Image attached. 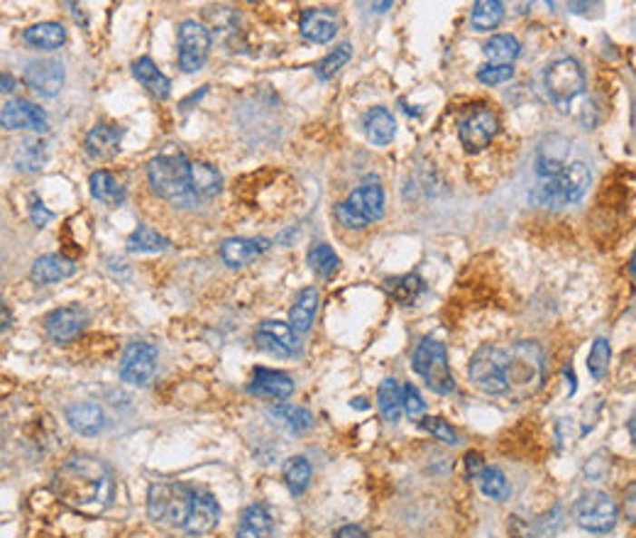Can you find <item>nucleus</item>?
I'll use <instances>...</instances> for the list:
<instances>
[{"label":"nucleus","mask_w":636,"mask_h":538,"mask_svg":"<svg viewBox=\"0 0 636 538\" xmlns=\"http://www.w3.org/2000/svg\"><path fill=\"white\" fill-rule=\"evenodd\" d=\"M73 272H76L73 259H66L62 255H42V258L34 259L30 277L37 284H57L62 279H69Z\"/></svg>","instance_id":"a878e982"},{"label":"nucleus","mask_w":636,"mask_h":538,"mask_svg":"<svg viewBox=\"0 0 636 538\" xmlns=\"http://www.w3.org/2000/svg\"><path fill=\"white\" fill-rule=\"evenodd\" d=\"M238 538H274V522L265 506L252 504L242 512Z\"/></svg>","instance_id":"c85d7f7f"},{"label":"nucleus","mask_w":636,"mask_h":538,"mask_svg":"<svg viewBox=\"0 0 636 538\" xmlns=\"http://www.w3.org/2000/svg\"><path fill=\"white\" fill-rule=\"evenodd\" d=\"M255 343L259 350H265L277 357H291L298 353V337L289 328V323L262 321L255 330Z\"/></svg>","instance_id":"f3484780"},{"label":"nucleus","mask_w":636,"mask_h":538,"mask_svg":"<svg viewBox=\"0 0 636 538\" xmlns=\"http://www.w3.org/2000/svg\"><path fill=\"white\" fill-rule=\"evenodd\" d=\"M519 54H522V44L512 34H494L484 44V56L494 66H512Z\"/></svg>","instance_id":"72a5a7b5"},{"label":"nucleus","mask_w":636,"mask_h":538,"mask_svg":"<svg viewBox=\"0 0 636 538\" xmlns=\"http://www.w3.org/2000/svg\"><path fill=\"white\" fill-rule=\"evenodd\" d=\"M502 20H504V5L497 0H477L473 5V13H470V23L480 33L494 30Z\"/></svg>","instance_id":"c9c22d12"},{"label":"nucleus","mask_w":636,"mask_h":538,"mask_svg":"<svg viewBox=\"0 0 636 538\" xmlns=\"http://www.w3.org/2000/svg\"><path fill=\"white\" fill-rule=\"evenodd\" d=\"M465 467H467V474L470 477H480V473L484 470V463H483V458L477 455V453H467L465 455Z\"/></svg>","instance_id":"8fccbe9b"},{"label":"nucleus","mask_w":636,"mask_h":538,"mask_svg":"<svg viewBox=\"0 0 636 538\" xmlns=\"http://www.w3.org/2000/svg\"><path fill=\"white\" fill-rule=\"evenodd\" d=\"M30 218H33V223L37 225V228H44V225H47L52 218H54V213L44 209V203L37 201V199H33V206H30Z\"/></svg>","instance_id":"09e8293b"},{"label":"nucleus","mask_w":636,"mask_h":538,"mask_svg":"<svg viewBox=\"0 0 636 538\" xmlns=\"http://www.w3.org/2000/svg\"><path fill=\"white\" fill-rule=\"evenodd\" d=\"M338 255H336L333 248L326 245V242H318V245H314V248L308 249V267H311L318 277H330V274L338 269Z\"/></svg>","instance_id":"37998d69"},{"label":"nucleus","mask_w":636,"mask_h":538,"mask_svg":"<svg viewBox=\"0 0 636 538\" xmlns=\"http://www.w3.org/2000/svg\"><path fill=\"white\" fill-rule=\"evenodd\" d=\"M546 91L553 98V103L561 105V111H568V105L585 91V73L575 59H558L546 69Z\"/></svg>","instance_id":"1a4fd4ad"},{"label":"nucleus","mask_w":636,"mask_h":538,"mask_svg":"<svg viewBox=\"0 0 636 538\" xmlns=\"http://www.w3.org/2000/svg\"><path fill=\"white\" fill-rule=\"evenodd\" d=\"M130 252H164L170 249V240L152 230L150 225H137L128 240Z\"/></svg>","instance_id":"4c0bfd02"},{"label":"nucleus","mask_w":636,"mask_h":538,"mask_svg":"<svg viewBox=\"0 0 636 538\" xmlns=\"http://www.w3.org/2000/svg\"><path fill=\"white\" fill-rule=\"evenodd\" d=\"M298 30H301V37L311 44H326L336 37L338 33V17H336V10L330 8H308L304 10L301 15V23H298Z\"/></svg>","instance_id":"a211bd4d"},{"label":"nucleus","mask_w":636,"mask_h":538,"mask_svg":"<svg viewBox=\"0 0 636 538\" xmlns=\"http://www.w3.org/2000/svg\"><path fill=\"white\" fill-rule=\"evenodd\" d=\"M24 83L42 98H54L64 86V66L57 59H33L24 66Z\"/></svg>","instance_id":"dca6fc26"},{"label":"nucleus","mask_w":636,"mask_h":538,"mask_svg":"<svg viewBox=\"0 0 636 538\" xmlns=\"http://www.w3.org/2000/svg\"><path fill=\"white\" fill-rule=\"evenodd\" d=\"M272 242L267 238H228L220 245V258L228 267H245L265 255Z\"/></svg>","instance_id":"412c9836"},{"label":"nucleus","mask_w":636,"mask_h":538,"mask_svg":"<svg viewBox=\"0 0 636 538\" xmlns=\"http://www.w3.org/2000/svg\"><path fill=\"white\" fill-rule=\"evenodd\" d=\"M424 409H426V404H424V399H421L419 389L414 385H406L402 389V411H406L411 418L414 416H421L424 414Z\"/></svg>","instance_id":"de8ad7c7"},{"label":"nucleus","mask_w":636,"mask_h":538,"mask_svg":"<svg viewBox=\"0 0 636 538\" xmlns=\"http://www.w3.org/2000/svg\"><path fill=\"white\" fill-rule=\"evenodd\" d=\"M122 128L111 125V122H98L96 128L91 130L86 137V154L91 160H113L115 154L121 152L122 142Z\"/></svg>","instance_id":"4be33fe9"},{"label":"nucleus","mask_w":636,"mask_h":538,"mask_svg":"<svg viewBox=\"0 0 636 538\" xmlns=\"http://www.w3.org/2000/svg\"><path fill=\"white\" fill-rule=\"evenodd\" d=\"M470 382L492 396L507 394V379H504V347H480L470 360Z\"/></svg>","instance_id":"6e6552de"},{"label":"nucleus","mask_w":636,"mask_h":538,"mask_svg":"<svg viewBox=\"0 0 636 538\" xmlns=\"http://www.w3.org/2000/svg\"><path fill=\"white\" fill-rule=\"evenodd\" d=\"M610 360H612V347L607 337H597L588 355V370L595 379H602L610 370Z\"/></svg>","instance_id":"c03bdc74"},{"label":"nucleus","mask_w":636,"mask_h":538,"mask_svg":"<svg viewBox=\"0 0 636 538\" xmlns=\"http://www.w3.org/2000/svg\"><path fill=\"white\" fill-rule=\"evenodd\" d=\"M250 394L255 396H262V399H272V402H282V399H289L294 394V382L287 372L279 370H267V367H255L250 382Z\"/></svg>","instance_id":"aec40b11"},{"label":"nucleus","mask_w":636,"mask_h":538,"mask_svg":"<svg viewBox=\"0 0 636 538\" xmlns=\"http://www.w3.org/2000/svg\"><path fill=\"white\" fill-rule=\"evenodd\" d=\"M316 311H318V291L314 287H307V289L298 291L297 301L291 306L289 311V328L297 333V336H304L311 330L316 318Z\"/></svg>","instance_id":"bb28decb"},{"label":"nucleus","mask_w":636,"mask_h":538,"mask_svg":"<svg viewBox=\"0 0 636 538\" xmlns=\"http://www.w3.org/2000/svg\"><path fill=\"white\" fill-rule=\"evenodd\" d=\"M414 372L426 379L428 389L435 394H451L455 389V379L448 367V353L444 343L426 337L414 353Z\"/></svg>","instance_id":"0eeeda50"},{"label":"nucleus","mask_w":636,"mask_h":538,"mask_svg":"<svg viewBox=\"0 0 636 538\" xmlns=\"http://www.w3.org/2000/svg\"><path fill=\"white\" fill-rule=\"evenodd\" d=\"M370 8H375L377 13H382V10L392 8V3H389V0H386V3H375V5H370Z\"/></svg>","instance_id":"5fc2aeb1"},{"label":"nucleus","mask_w":636,"mask_h":538,"mask_svg":"<svg viewBox=\"0 0 636 538\" xmlns=\"http://www.w3.org/2000/svg\"><path fill=\"white\" fill-rule=\"evenodd\" d=\"M477 480H480V490H483L484 497L494 499V502H504L509 497V492H512L507 474L502 473L500 467L484 465V470L480 473Z\"/></svg>","instance_id":"ea45409f"},{"label":"nucleus","mask_w":636,"mask_h":538,"mask_svg":"<svg viewBox=\"0 0 636 538\" xmlns=\"http://www.w3.org/2000/svg\"><path fill=\"white\" fill-rule=\"evenodd\" d=\"M47 161V145L42 140H24L15 152V164L23 171H40Z\"/></svg>","instance_id":"a19ab883"},{"label":"nucleus","mask_w":636,"mask_h":538,"mask_svg":"<svg viewBox=\"0 0 636 538\" xmlns=\"http://www.w3.org/2000/svg\"><path fill=\"white\" fill-rule=\"evenodd\" d=\"M210 54V33L196 20L179 24V66L186 73H196Z\"/></svg>","instance_id":"9b49d317"},{"label":"nucleus","mask_w":636,"mask_h":538,"mask_svg":"<svg viewBox=\"0 0 636 538\" xmlns=\"http://www.w3.org/2000/svg\"><path fill=\"white\" fill-rule=\"evenodd\" d=\"M54 497L73 512L96 516L113 502V474L93 455H73L64 460L52 477Z\"/></svg>","instance_id":"f257e3e1"},{"label":"nucleus","mask_w":636,"mask_h":538,"mask_svg":"<svg viewBox=\"0 0 636 538\" xmlns=\"http://www.w3.org/2000/svg\"><path fill=\"white\" fill-rule=\"evenodd\" d=\"M86 323H89V314L79 304L62 306V308H54L44 316V330H47L49 340L59 343V346L72 343L73 337L86 328Z\"/></svg>","instance_id":"4468645a"},{"label":"nucleus","mask_w":636,"mask_h":538,"mask_svg":"<svg viewBox=\"0 0 636 538\" xmlns=\"http://www.w3.org/2000/svg\"><path fill=\"white\" fill-rule=\"evenodd\" d=\"M575 516H578V523L582 529L592 531V533H607L617 526L620 512L607 492H588L575 506Z\"/></svg>","instance_id":"9d476101"},{"label":"nucleus","mask_w":636,"mask_h":538,"mask_svg":"<svg viewBox=\"0 0 636 538\" xmlns=\"http://www.w3.org/2000/svg\"><path fill=\"white\" fill-rule=\"evenodd\" d=\"M421 428L424 431H428L431 435H435L438 441H444L445 445H458V434L453 431V426L448 424V421H444V418H438V416H428V418H424L421 421Z\"/></svg>","instance_id":"a18cd8bd"},{"label":"nucleus","mask_w":636,"mask_h":538,"mask_svg":"<svg viewBox=\"0 0 636 538\" xmlns=\"http://www.w3.org/2000/svg\"><path fill=\"white\" fill-rule=\"evenodd\" d=\"M132 76H135V79L140 81V83H142V86H145L154 98H160V101L170 98L171 81L167 79L160 69H157V64H154L150 56L137 59L135 64H132Z\"/></svg>","instance_id":"cd10ccee"},{"label":"nucleus","mask_w":636,"mask_h":538,"mask_svg":"<svg viewBox=\"0 0 636 538\" xmlns=\"http://www.w3.org/2000/svg\"><path fill=\"white\" fill-rule=\"evenodd\" d=\"M89 186L93 199L105 203V206H111V209H113V206H121V203L125 201V189H122V184L111 171H105V169H98V171L91 174Z\"/></svg>","instance_id":"7c9ffc66"},{"label":"nucleus","mask_w":636,"mask_h":538,"mask_svg":"<svg viewBox=\"0 0 636 538\" xmlns=\"http://www.w3.org/2000/svg\"><path fill=\"white\" fill-rule=\"evenodd\" d=\"M385 216V193L379 186H363L347 196L346 201L338 203L336 218L340 225L350 230H363L370 223Z\"/></svg>","instance_id":"423d86ee"},{"label":"nucleus","mask_w":636,"mask_h":538,"mask_svg":"<svg viewBox=\"0 0 636 538\" xmlns=\"http://www.w3.org/2000/svg\"><path fill=\"white\" fill-rule=\"evenodd\" d=\"M69 426L81 435H98L105 426V414L96 402H79L66 409Z\"/></svg>","instance_id":"b1692460"},{"label":"nucleus","mask_w":636,"mask_h":538,"mask_svg":"<svg viewBox=\"0 0 636 538\" xmlns=\"http://www.w3.org/2000/svg\"><path fill=\"white\" fill-rule=\"evenodd\" d=\"M193 494L196 490L181 483H170V480L154 483L147 492V514L157 523L184 529L186 516L191 512Z\"/></svg>","instance_id":"20e7f679"},{"label":"nucleus","mask_w":636,"mask_h":538,"mask_svg":"<svg viewBox=\"0 0 636 538\" xmlns=\"http://www.w3.org/2000/svg\"><path fill=\"white\" fill-rule=\"evenodd\" d=\"M157 347L145 340L130 343L122 353L121 377L132 386H147L157 375Z\"/></svg>","instance_id":"f8f14e48"},{"label":"nucleus","mask_w":636,"mask_h":538,"mask_svg":"<svg viewBox=\"0 0 636 538\" xmlns=\"http://www.w3.org/2000/svg\"><path fill=\"white\" fill-rule=\"evenodd\" d=\"M500 130V121L490 108H475L473 112H467L465 118L460 121V142L467 152H480L484 147H490V142Z\"/></svg>","instance_id":"ddd939ff"},{"label":"nucleus","mask_w":636,"mask_h":538,"mask_svg":"<svg viewBox=\"0 0 636 538\" xmlns=\"http://www.w3.org/2000/svg\"><path fill=\"white\" fill-rule=\"evenodd\" d=\"M568 154H571V142L563 137H551L546 145L539 150L536 157V174L541 179H553L561 174V169L568 164Z\"/></svg>","instance_id":"393cba45"},{"label":"nucleus","mask_w":636,"mask_h":538,"mask_svg":"<svg viewBox=\"0 0 636 538\" xmlns=\"http://www.w3.org/2000/svg\"><path fill=\"white\" fill-rule=\"evenodd\" d=\"M17 89V81L10 73L0 72V93H13Z\"/></svg>","instance_id":"864d4df0"},{"label":"nucleus","mask_w":636,"mask_h":538,"mask_svg":"<svg viewBox=\"0 0 636 538\" xmlns=\"http://www.w3.org/2000/svg\"><path fill=\"white\" fill-rule=\"evenodd\" d=\"M504 379L507 394L512 402H523L539 392L546 379V355L541 346L519 340L514 346L504 347Z\"/></svg>","instance_id":"f03ea898"},{"label":"nucleus","mask_w":636,"mask_h":538,"mask_svg":"<svg viewBox=\"0 0 636 538\" xmlns=\"http://www.w3.org/2000/svg\"><path fill=\"white\" fill-rule=\"evenodd\" d=\"M220 171L206 161H189V196L191 201H209L220 191Z\"/></svg>","instance_id":"5701e85b"},{"label":"nucleus","mask_w":636,"mask_h":538,"mask_svg":"<svg viewBox=\"0 0 636 538\" xmlns=\"http://www.w3.org/2000/svg\"><path fill=\"white\" fill-rule=\"evenodd\" d=\"M512 76H514V66L487 64L477 72V81H480V83H487V86H500V83H507Z\"/></svg>","instance_id":"49530a36"},{"label":"nucleus","mask_w":636,"mask_h":538,"mask_svg":"<svg viewBox=\"0 0 636 538\" xmlns=\"http://www.w3.org/2000/svg\"><path fill=\"white\" fill-rule=\"evenodd\" d=\"M23 40L27 42L30 47L59 49L66 42V30L64 24L59 23H40L27 27L23 33Z\"/></svg>","instance_id":"473e14b6"},{"label":"nucleus","mask_w":636,"mask_h":538,"mask_svg":"<svg viewBox=\"0 0 636 538\" xmlns=\"http://www.w3.org/2000/svg\"><path fill=\"white\" fill-rule=\"evenodd\" d=\"M13 326V311L10 306L0 298V330H8Z\"/></svg>","instance_id":"603ef678"},{"label":"nucleus","mask_w":636,"mask_h":538,"mask_svg":"<svg viewBox=\"0 0 636 538\" xmlns=\"http://www.w3.org/2000/svg\"><path fill=\"white\" fill-rule=\"evenodd\" d=\"M365 132L370 137V142L385 147L395 140L396 122L395 115L386 111V108H372L367 115H365Z\"/></svg>","instance_id":"2f4dec72"},{"label":"nucleus","mask_w":636,"mask_h":538,"mask_svg":"<svg viewBox=\"0 0 636 538\" xmlns=\"http://www.w3.org/2000/svg\"><path fill=\"white\" fill-rule=\"evenodd\" d=\"M379 414L386 424H396L402 418V386L396 379H385L377 392Z\"/></svg>","instance_id":"f704fd0d"},{"label":"nucleus","mask_w":636,"mask_h":538,"mask_svg":"<svg viewBox=\"0 0 636 538\" xmlns=\"http://www.w3.org/2000/svg\"><path fill=\"white\" fill-rule=\"evenodd\" d=\"M592 181V171L585 161H571L561 169V174L553 179H541V184L533 189L532 199L541 206H571L578 203Z\"/></svg>","instance_id":"7ed1b4c3"},{"label":"nucleus","mask_w":636,"mask_h":538,"mask_svg":"<svg viewBox=\"0 0 636 538\" xmlns=\"http://www.w3.org/2000/svg\"><path fill=\"white\" fill-rule=\"evenodd\" d=\"M350 56H353V47H350L347 42H343V44H338V47L333 49L326 59H321V62L316 64V76L321 81L333 79V76L350 62Z\"/></svg>","instance_id":"79ce46f5"},{"label":"nucleus","mask_w":636,"mask_h":538,"mask_svg":"<svg viewBox=\"0 0 636 538\" xmlns=\"http://www.w3.org/2000/svg\"><path fill=\"white\" fill-rule=\"evenodd\" d=\"M336 538H367V533H365V531L360 529V526H353V523H347V526L338 529Z\"/></svg>","instance_id":"3c124183"},{"label":"nucleus","mask_w":636,"mask_h":538,"mask_svg":"<svg viewBox=\"0 0 636 538\" xmlns=\"http://www.w3.org/2000/svg\"><path fill=\"white\" fill-rule=\"evenodd\" d=\"M0 128L5 130H33L44 135L49 130L47 112L42 111L40 105H34L33 101L24 98H13L3 105L0 111Z\"/></svg>","instance_id":"2eb2a0df"},{"label":"nucleus","mask_w":636,"mask_h":538,"mask_svg":"<svg viewBox=\"0 0 636 538\" xmlns=\"http://www.w3.org/2000/svg\"><path fill=\"white\" fill-rule=\"evenodd\" d=\"M269 418H274L279 426H284L291 434H304L308 428H314V414L304 406L294 404H277L272 409H267Z\"/></svg>","instance_id":"c756f323"},{"label":"nucleus","mask_w":636,"mask_h":538,"mask_svg":"<svg viewBox=\"0 0 636 538\" xmlns=\"http://www.w3.org/2000/svg\"><path fill=\"white\" fill-rule=\"evenodd\" d=\"M424 279L419 274H404V277H395V279L386 281V291L404 306H411L416 298L424 294Z\"/></svg>","instance_id":"e433bc0d"},{"label":"nucleus","mask_w":636,"mask_h":538,"mask_svg":"<svg viewBox=\"0 0 636 538\" xmlns=\"http://www.w3.org/2000/svg\"><path fill=\"white\" fill-rule=\"evenodd\" d=\"M218 519H220V506H218L216 497L209 492H196L191 512L186 516L184 531L189 536H203V533H210L216 529Z\"/></svg>","instance_id":"6ab92c4d"},{"label":"nucleus","mask_w":636,"mask_h":538,"mask_svg":"<svg viewBox=\"0 0 636 538\" xmlns=\"http://www.w3.org/2000/svg\"><path fill=\"white\" fill-rule=\"evenodd\" d=\"M284 483H287L291 494H297V497L304 494L308 483H311V465H308V460L301 458V455L287 460L284 463Z\"/></svg>","instance_id":"58836bf2"},{"label":"nucleus","mask_w":636,"mask_h":538,"mask_svg":"<svg viewBox=\"0 0 636 538\" xmlns=\"http://www.w3.org/2000/svg\"><path fill=\"white\" fill-rule=\"evenodd\" d=\"M152 191L164 201L189 203V160L181 152H164L147 164Z\"/></svg>","instance_id":"39448f33"}]
</instances>
